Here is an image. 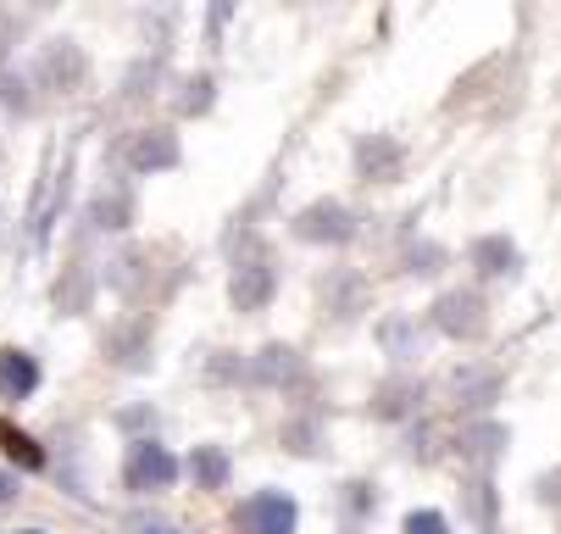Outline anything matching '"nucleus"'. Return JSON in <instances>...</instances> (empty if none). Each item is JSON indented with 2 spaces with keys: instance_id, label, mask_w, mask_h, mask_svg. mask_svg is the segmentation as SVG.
Wrapping results in <instances>:
<instances>
[{
  "instance_id": "14",
  "label": "nucleus",
  "mask_w": 561,
  "mask_h": 534,
  "mask_svg": "<svg viewBox=\"0 0 561 534\" xmlns=\"http://www.w3.org/2000/svg\"><path fill=\"white\" fill-rule=\"evenodd\" d=\"M412 401H423V385H412V378H400V385H383L373 412L378 418H400V412H412Z\"/></svg>"
},
{
  "instance_id": "21",
  "label": "nucleus",
  "mask_w": 561,
  "mask_h": 534,
  "mask_svg": "<svg viewBox=\"0 0 561 534\" xmlns=\"http://www.w3.org/2000/svg\"><path fill=\"white\" fill-rule=\"evenodd\" d=\"M23 534H45V529H23Z\"/></svg>"
},
{
  "instance_id": "20",
  "label": "nucleus",
  "mask_w": 561,
  "mask_h": 534,
  "mask_svg": "<svg viewBox=\"0 0 561 534\" xmlns=\"http://www.w3.org/2000/svg\"><path fill=\"white\" fill-rule=\"evenodd\" d=\"M18 501V474H0V507Z\"/></svg>"
},
{
  "instance_id": "1",
  "label": "nucleus",
  "mask_w": 561,
  "mask_h": 534,
  "mask_svg": "<svg viewBox=\"0 0 561 534\" xmlns=\"http://www.w3.org/2000/svg\"><path fill=\"white\" fill-rule=\"evenodd\" d=\"M128 490L150 496V490H168L179 479V463H173V451L168 445H156V440H134L128 445Z\"/></svg>"
},
{
  "instance_id": "9",
  "label": "nucleus",
  "mask_w": 561,
  "mask_h": 534,
  "mask_svg": "<svg viewBox=\"0 0 561 534\" xmlns=\"http://www.w3.org/2000/svg\"><path fill=\"white\" fill-rule=\"evenodd\" d=\"M472 268L484 273V279H517L523 257H517V246H506L501 235H490V240H478V246H472Z\"/></svg>"
},
{
  "instance_id": "15",
  "label": "nucleus",
  "mask_w": 561,
  "mask_h": 534,
  "mask_svg": "<svg viewBox=\"0 0 561 534\" xmlns=\"http://www.w3.org/2000/svg\"><path fill=\"white\" fill-rule=\"evenodd\" d=\"M0 451H7L18 468H45V451H39L23 429H12V423H0Z\"/></svg>"
},
{
  "instance_id": "10",
  "label": "nucleus",
  "mask_w": 561,
  "mask_h": 534,
  "mask_svg": "<svg viewBox=\"0 0 561 534\" xmlns=\"http://www.w3.org/2000/svg\"><path fill=\"white\" fill-rule=\"evenodd\" d=\"M356 162H362V173H373V179H394V173H400V145H394V139H362Z\"/></svg>"
},
{
  "instance_id": "8",
  "label": "nucleus",
  "mask_w": 561,
  "mask_h": 534,
  "mask_svg": "<svg viewBox=\"0 0 561 534\" xmlns=\"http://www.w3.org/2000/svg\"><path fill=\"white\" fill-rule=\"evenodd\" d=\"M39 390V362L28 351H0V401H28Z\"/></svg>"
},
{
  "instance_id": "7",
  "label": "nucleus",
  "mask_w": 561,
  "mask_h": 534,
  "mask_svg": "<svg viewBox=\"0 0 561 534\" xmlns=\"http://www.w3.org/2000/svg\"><path fill=\"white\" fill-rule=\"evenodd\" d=\"M128 168L134 173H162V168H179V139L168 128H145L134 145H128Z\"/></svg>"
},
{
  "instance_id": "13",
  "label": "nucleus",
  "mask_w": 561,
  "mask_h": 534,
  "mask_svg": "<svg viewBox=\"0 0 561 534\" xmlns=\"http://www.w3.org/2000/svg\"><path fill=\"white\" fill-rule=\"evenodd\" d=\"M495 390H501V378H495V373H478V367L456 373V396H461L467 407H490Z\"/></svg>"
},
{
  "instance_id": "19",
  "label": "nucleus",
  "mask_w": 561,
  "mask_h": 534,
  "mask_svg": "<svg viewBox=\"0 0 561 534\" xmlns=\"http://www.w3.org/2000/svg\"><path fill=\"white\" fill-rule=\"evenodd\" d=\"M539 501L561 507V474H545V479H539Z\"/></svg>"
},
{
  "instance_id": "6",
  "label": "nucleus",
  "mask_w": 561,
  "mask_h": 534,
  "mask_svg": "<svg viewBox=\"0 0 561 534\" xmlns=\"http://www.w3.org/2000/svg\"><path fill=\"white\" fill-rule=\"evenodd\" d=\"M251 378H256V385H273V390H284V385H311L300 351H289V345H267V351L256 356Z\"/></svg>"
},
{
  "instance_id": "11",
  "label": "nucleus",
  "mask_w": 561,
  "mask_h": 534,
  "mask_svg": "<svg viewBox=\"0 0 561 534\" xmlns=\"http://www.w3.org/2000/svg\"><path fill=\"white\" fill-rule=\"evenodd\" d=\"M190 474H195V490H222V485H228V456H222L217 445H195Z\"/></svg>"
},
{
  "instance_id": "5",
  "label": "nucleus",
  "mask_w": 561,
  "mask_h": 534,
  "mask_svg": "<svg viewBox=\"0 0 561 534\" xmlns=\"http://www.w3.org/2000/svg\"><path fill=\"white\" fill-rule=\"evenodd\" d=\"M273 284H278V273L267 268V257H251V262H239L233 268V307L239 313H262L267 300H273Z\"/></svg>"
},
{
  "instance_id": "17",
  "label": "nucleus",
  "mask_w": 561,
  "mask_h": 534,
  "mask_svg": "<svg viewBox=\"0 0 561 534\" xmlns=\"http://www.w3.org/2000/svg\"><path fill=\"white\" fill-rule=\"evenodd\" d=\"M407 534H450V529H445L439 512H412V518H407Z\"/></svg>"
},
{
  "instance_id": "16",
  "label": "nucleus",
  "mask_w": 561,
  "mask_h": 534,
  "mask_svg": "<svg viewBox=\"0 0 561 534\" xmlns=\"http://www.w3.org/2000/svg\"><path fill=\"white\" fill-rule=\"evenodd\" d=\"M95 223H101V228H123V223H128V195H112V201L101 195V201H95Z\"/></svg>"
},
{
  "instance_id": "2",
  "label": "nucleus",
  "mask_w": 561,
  "mask_h": 534,
  "mask_svg": "<svg viewBox=\"0 0 561 534\" xmlns=\"http://www.w3.org/2000/svg\"><path fill=\"white\" fill-rule=\"evenodd\" d=\"M233 523L245 529V534H295V501L278 496V490H262L251 501H239Z\"/></svg>"
},
{
  "instance_id": "4",
  "label": "nucleus",
  "mask_w": 561,
  "mask_h": 534,
  "mask_svg": "<svg viewBox=\"0 0 561 534\" xmlns=\"http://www.w3.org/2000/svg\"><path fill=\"white\" fill-rule=\"evenodd\" d=\"M434 323H439L445 334H456V340H478V334L490 329V318H484V300H478V295H467V289H456V295H439Z\"/></svg>"
},
{
  "instance_id": "18",
  "label": "nucleus",
  "mask_w": 561,
  "mask_h": 534,
  "mask_svg": "<svg viewBox=\"0 0 561 534\" xmlns=\"http://www.w3.org/2000/svg\"><path fill=\"white\" fill-rule=\"evenodd\" d=\"M134 534H184V529H173L168 518H134Z\"/></svg>"
},
{
  "instance_id": "12",
  "label": "nucleus",
  "mask_w": 561,
  "mask_h": 534,
  "mask_svg": "<svg viewBox=\"0 0 561 534\" xmlns=\"http://www.w3.org/2000/svg\"><path fill=\"white\" fill-rule=\"evenodd\" d=\"M501 445H506V429H501V423H472V429H461V456H472V463H490Z\"/></svg>"
},
{
  "instance_id": "3",
  "label": "nucleus",
  "mask_w": 561,
  "mask_h": 534,
  "mask_svg": "<svg viewBox=\"0 0 561 534\" xmlns=\"http://www.w3.org/2000/svg\"><path fill=\"white\" fill-rule=\"evenodd\" d=\"M295 235H300V240H329V246H345V240L356 235V217H351L340 201H317V206H306V212L295 217Z\"/></svg>"
}]
</instances>
